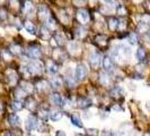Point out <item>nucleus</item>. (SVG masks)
Wrapping results in <instances>:
<instances>
[{"label": "nucleus", "mask_w": 150, "mask_h": 136, "mask_svg": "<svg viewBox=\"0 0 150 136\" xmlns=\"http://www.w3.org/2000/svg\"><path fill=\"white\" fill-rule=\"evenodd\" d=\"M10 5L13 8H18L19 7V1L18 0H10Z\"/></svg>", "instance_id": "obj_45"}, {"label": "nucleus", "mask_w": 150, "mask_h": 136, "mask_svg": "<svg viewBox=\"0 0 150 136\" xmlns=\"http://www.w3.org/2000/svg\"><path fill=\"white\" fill-rule=\"evenodd\" d=\"M74 1H75V4H81V5L86 2V0H74Z\"/></svg>", "instance_id": "obj_47"}, {"label": "nucleus", "mask_w": 150, "mask_h": 136, "mask_svg": "<svg viewBox=\"0 0 150 136\" xmlns=\"http://www.w3.org/2000/svg\"><path fill=\"white\" fill-rule=\"evenodd\" d=\"M15 93H16V97L18 95V100H19V99L26 98V95H27V93H26V92H25L24 90H23L22 87H18V89L16 90Z\"/></svg>", "instance_id": "obj_37"}, {"label": "nucleus", "mask_w": 150, "mask_h": 136, "mask_svg": "<svg viewBox=\"0 0 150 136\" xmlns=\"http://www.w3.org/2000/svg\"><path fill=\"white\" fill-rule=\"evenodd\" d=\"M147 107L149 108V110H150V102H149V103H148V105H147Z\"/></svg>", "instance_id": "obj_51"}, {"label": "nucleus", "mask_w": 150, "mask_h": 136, "mask_svg": "<svg viewBox=\"0 0 150 136\" xmlns=\"http://www.w3.org/2000/svg\"><path fill=\"white\" fill-rule=\"evenodd\" d=\"M67 84L69 87H76V85H77V78L75 77H72V76H68L67 77Z\"/></svg>", "instance_id": "obj_34"}, {"label": "nucleus", "mask_w": 150, "mask_h": 136, "mask_svg": "<svg viewBox=\"0 0 150 136\" xmlns=\"http://www.w3.org/2000/svg\"><path fill=\"white\" fill-rule=\"evenodd\" d=\"M46 69H47V72L50 73V74H57L58 73V70H59V67H58V65L55 64V61L53 60H47L46 61Z\"/></svg>", "instance_id": "obj_11"}, {"label": "nucleus", "mask_w": 150, "mask_h": 136, "mask_svg": "<svg viewBox=\"0 0 150 136\" xmlns=\"http://www.w3.org/2000/svg\"><path fill=\"white\" fill-rule=\"evenodd\" d=\"M69 49H70V51H72V52H77V50L79 49V47H78V44L75 43V42H70V43H69Z\"/></svg>", "instance_id": "obj_41"}, {"label": "nucleus", "mask_w": 150, "mask_h": 136, "mask_svg": "<svg viewBox=\"0 0 150 136\" xmlns=\"http://www.w3.org/2000/svg\"><path fill=\"white\" fill-rule=\"evenodd\" d=\"M50 85L54 90H59L62 86V81H61L60 78H58V77H53L52 79L50 81Z\"/></svg>", "instance_id": "obj_19"}, {"label": "nucleus", "mask_w": 150, "mask_h": 136, "mask_svg": "<svg viewBox=\"0 0 150 136\" xmlns=\"http://www.w3.org/2000/svg\"><path fill=\"white\" fill-rule=\"evenodd\" d=\"M11 108L16 110V111H19V110H22L23 108H24V105L22 103V101L21 100H15V101H13V103H11Z\"/></svg>", "instance_id": "obj_31"}, {"label": "nucleus", "mask_w": 150, "mask_h": 136, "mask_svg": "<svg viewBox=\"0 0 150 136\" xmlns=\"http://www.w3.org/2000/svg\"><path fill=\"white\" fill-rule=\"evenodd\" d=\"M148 24H149V26H150V21H149V23H148Z\"/></svg>", "instance_id": "obj_52"}, {"label": "nucleus", "mask_w": 150, "mask_h": 136, "mask_svg": "<svg viewBox=\"0 0 150 136\" xmlns=\"http://www.w3.org/2000/svg\"><path fill=\"white\" fill-rule=\"evenodd\" d=\"M9 51L13 53V54H21L23 52L22 47L18 44H11L9 48Z\"/></svg>", "instance_id": "obj_28"}, {"label": "nucleus", "mask_w": 150, "mask_h": 136, "mask_svg": "<svg viewBox=\"0 0 150 136\" xmlns=\"http://www.w3.org/2000/svg\"><path fill=\"white\" fill-rule=\"evenodd\" d=\"M99 83L102 84V85H104V86L110 85L111 84V77H110V75L107 73H105V72H102L99 74Z\"/></svg>", "instance_id": "obj_12"}, {"label": "nucleus", "mask_w": 150, "mask_h": 136, "mask_svg": "<svg viewBox=\"0 0 150 136\" xmlns=\"http://www.w3.org/2000/svg\"><path fill=\"white\" fill-rule=\"evenodd\" d=\"M102 64H103V67L105 69L107 73H111L114 70V60H113L112 57L110 56H105L102 60Z\"/></svg>", "instance_id": "obj_5"}, {"label": "nucleus", "mask_w": 150, "mask_h": 136, "mask_svg": "<svg viewBox=\"0 0 150 136\" xmlns=\"http://www.w3.org/2000/svg\"><path fill=\"white\" fill-rule=\"evenodd\" d=\"M127 27V21L125 19H119V25H117V30L124 31Z\"/></svg>", "instance_id": "obj_38"}, {"label": "nucleus", "mask_w": 150, "mask_h": 136, "mask_svg": "<svg viewBox=\"0 0 150 136\" xmlns=\"http://www.w3.org/2000/svg\"><path fill=\"white\" fill-rule=\"evenodd\" d=\"M70 120L72 122V125H75L76 127H79V128H83V121H81V119H80L78 116H75V115L70 116Z\"/></svg>", "instance_id": "obj_22"}, {"label": "nucleus", "mask_w": 150, "mask_h": 136, "mask_svg": "<svg viewBox=\"0 0 150 136\" xmlns=\"http://www.w3.org/2000/svg\"><path fill=\"white\" fill-rule=\"evenodd\" d=\"M128 41L130 44L135 45V44H138V42H139V38H138V35H137L135 33H131V34L128 35Z\"/></svg>", "instance_id": "obj_29"}, {"label": "nucleus", "mask_w": 150, "mask_h": 136, "mask_svg": "<svg viewBox=\"0 0 150 136\" xmlns=\"http://www.w3.org/2000/svg\"><path fill=\"white\" fill-rule=\"evenodd\" d=\"M116 13L121 16L127 15V9H125V7H123L122 5H119V6L116 7Z\"/></svg>", "instance_id": "obj_39"}, {"label": "nucleus", "mask_w": 150, "mask_h": 136, "mask_svg": "<svg viewBox=\"0 0 150 136\" xmlns=\"http://www.w3.org/2000/svg\"><path fill=\"white\" fill-rule=\"evenodd\" d=\"M53 39H54L55 44L57 45L63 44V37H62V34H60V33H55V34H54V37H53Z\"/></svg>", "instance_id": "obj_35"}, {"label": "nucleus", "mask_w": 150, "mask_h": 136, "mask_svg": "<svg viewBox=\"0 0 150 136\" xmlns=\"http://www.w3.org/2000/svg\"><path fill=\"white\" fill-rule=\"evenodd\" d=\"M7 81L10 85H15L17 83V81H18L17 73H15V72H9L7 74Z\"/></svg>", "instance_id": "obj_16"}, {"label": "nucleus", "mask_w": 150, "mask_h": 136, "mask_svg": "<svg viewBox=\"0 0 150 136\" xmlns=\"http://www.w3.org/2000/svg\"><path fill=\"white\" fill-rule=\"evenodd\" d=\"M106 4H110V5H114V4H116V1L117 0H104Z\"/></svg>", "instance_id": "obj_46"}, {"label": "nucleus", "mask_w": 150, "mask_h": 136, "mask_svg": "<svg viewBox=\"0 0 150 136\" xmlns=\"http://www.w3.org/2000/svg\"><path fill=\"white\" fill-rule=\"evenodd\" d=\"M24 68L28 75H38V74H41V72L43 69V65L41 62H38V60H35L27 64Z\"/></svg>", "instance_id": "obj_2"}, {"label": "nucleus", "mask_w": 150, "mask_h": 136, "mask_svg": "<svg viewBox=\"0 0 150 136\" xmlns=\"http://www.w3.org/2000/svg\"><path fill=\"white\" fill-rule=\"evenodd\" d=\"M4 112V106H2V103H1V101H0V115Z\"/></svg>", "instance_id": "obj_48"}, {"label": "nucleus", "mask_w": 150, "mask_h": 136, "mask_svg": "<svg viewBox=\"0 0 150 136\" xmlns=\"http://www.w3.org/2000/svg\"><path fill=\"white\" fill-rule=\"evenodd\" d=\"M21 87H22L23 90L25 91L27 94H33V93H34V90H35V86L32 83H30V82H23V83L21 84Z\"/></svg>", "instance_id": "obj_13"}, {"label": "nucleus", "mask_w": 150, "mask_h": 136, "mask_svg": "<svg viewBox=\"0 0 150 136\" xmlns=\"http://www.w3.org/2000/svg\"><path fill=\"white\" fill-rule=\"evenodd\" d=\"M98 132H99V130H98V129H95V128L87 129V133H88L89 135H98V134H99Z\"/></svg>", "instance_id": "obj_44"}, {"label": "nucleus", "mask_w": 150, "mask_h": 136, "mask_svg": "<svg viewBox=\"0 0 150 136\" xmlns=\"http://www.w3.org/2000/svg\"><path fill=\"white\" fill-rule=\"evenodd\" d=\"M102 56L99 54V53H93V54H90L89 56V65L91 68H94V69H97L99 68L100 66V64H102Z\"/></svg>", "instance_id": "obj_4"}, {"label": "nucleus", "mask_w": 150, "mask_h": 136, "mask_svg": "<svg viewBox=\"0 0 150 136\" xmlns=\"http://www.w3.org/2000/svg\"><path fill=\"white\" fill-rule=\"evenodd\" d=\"M8 121H9V124H10L11 126H14V127H18V126H21V124H22L21 118H19L16 113H11V115H9V117H8Z\"/></svg>", "instance_id": "obj_10"}, {"label": "nucleus", "mask_w": 150, "mask_h": 136, "mask_svg": "<svg viewBox=\"0 0 150 136\" xmlns=\"http://www.w3.org/2000/svg\"><path fill=\"white\" fill-rule=\"evenodd\" d=\"M62 116H63V113L60 112V111H51V112H49V118L53 121L60 120L62 118Z\"/></svg>", "instance_id": "obj_24"}, {"label": "nucleus", "mask_w": 150, "mask_h": 136, "mask_svg": "<svg viewBox=\"0 0 150 136\" xmlns=\"http://www.w3.org/2000/svg\"><path fill=\"white\" fill-rule=\"evenodd\" d=\"M111 95L115 99H120L124 95V92H123V90L121 89L120 86H116V87H114V89L111 91Z\"/></svg>", "instance_id": "obj_17"}, {"label": "nucleus", "mask_w": 150, "mask_h": 136, "mask_svg": "<svg viewBox=\"0 0 150 136\" xmlns=\"http://www.w3.org/2000/svg\"><path fill=\"white\" fill-rule=\"evenodd\" d=\"M57 135H64V133H63V132H61V130H59V132L57 133Z\"/></svg>", "instance_id": "obj_49"}, {"label": "nucleus", "mask_w": 150, "mask_h": 136, "mask_svg": "<svg viewBox=\"0 0 150 136\" xmlns=\"http://www.w3.org/2000/svg\"><path fill=\"white\" fill-rule=\"evenodd\" d=\"M135 56H137V59L139 61H143L146 59V57H147V52H146V50L143 49L142 47H140V48L137 50Z\"/></svg>", "instance_id": "obj_23"}, {"label": "nucleus", "mask_w": 150, "mask_h": 136, "mask_svg": "<svg viewBox=\"0 0 150 136\" xmlns=\"http://www.w3.org/2000/svg\"><path fill=\"white\" fill-rule=\"evenodd\" d=\"M87 74H88V68L86 67V65H83V64H79L77 68H76V73H75V76L76 78H77V81L78 82H83L86 79V77H87Z\"/></svg>", "instance_id": "obj_3"}, {"label": "nucleus", "mask_w": 150, "mask_h": 136, "mask_svg": "<svg viewBox=\"0 0 150 136\" xmlns=\"http://www.w3.org/2000/svg\"><path fill=\"white\" fill-rule=\"evenodd\" d=\"M7 17H8L7 11H6L5 9H0V19H1V21H6Z\"/></svg>", "instance_id": "obj_42"}, {"label": "nucleus", "mask_w": 150, "mask_h": 136, "mask_svg": "<svg viewBox=\"0 0 150 136\" xmlns=\"http://www.w3.org/2000/svg\"><path fill=\"white\" fill-rule=\"evenodd\" d=\"M38 126H40V122H38V120L34 116H30V117L26 119V128L28 129V130L38 129Z\"/></svg>", "instance_id": "obj_8"}, {"label": "nucleus", "mask_w": 150, "mask_h": 136, "mask_svg": "<svg viewBox=\"0 0 150 136\" xmlns=\"http://www.w3.org/2000/svg\"><path fill=\"white\" fill-rule=\"evenodd\" d=\"M25 106H26V108L28 110L33 111L35 109V107H36V101L33 98H26V100H25Z\"/></svg>", "instance_id": "obj_20"}, {"label": "nucleus", "mask_w": 150, "mask_h": 136, "mask_svg": "<svg viewBox=\"0 0 150 136\" xmlns=\"http://www.w3.org/2000/svg\"><path fill=\"white\" fill-rule=\"evenodd\" d=\"M91 106V101L88 98H80L78 99V107L81 109H86Z\"/></svg>", "instance_id": "obj_15"}, {"label": "nucleus", "mask_w": 150, "mask_h": 136, "mask_svg": "<svg viewBox=\"0 0 150 136\" xmlns=\"http://www.w3.org/2000/svg\"><path fill=\"white\" fill-rule=\"evenodd\" d=\"M61 101H62V98H61V95L59 93H52V95H51V102H52L53 105L60 106Z\"/></svg>", "instance_id": "obj_26"}, {"label": "nucleus", "mask_w": 150, "mask_h": 136, "mask_svg": "<svg viewBox=\"0 0 150 136\" xmlns=\"http://www.w3.org/2000/svg\"><path fill=\"white\" fill-rule=\"evenodd\" d=\"M77 18H78V21L81 23V24H87L90 19L89 13L86 9H79L77 11Z\"/></svg>", "instance_id": "obj_6"}, {"label": "nucleus", "mask_w": 150, "mask_h": 136, "mask_svg": "<svg viewBox=\"0 0 150 136\" xmlns=\"http://www.w3.org/2000/svg\"><path fill=\"white\" fill-rule=\"evenodd\" d=\"M95 41L98 45H102V47H105L107 44V37L104 34H98L97 37L95 38Z\"/></svg>", "instance_id": "obj_21"}, {"label": "nucleus", "mask_w": 150, "mask_h": 136, "mask_svg": "<svg viewBox=\"0 0 150 136\" xmlns=\"http://www.w3.org/2000/svg\"><path fill=\"white\" fill-rule=\"evenodd\" d=\"M27 53H28V56H30V58H33V59H40L42 57V51H41V49L38 48V45L30 47L28 50H27Z\"/></svg>", "instance_id": "obj_7"}, {"label": "nucleus", "mask_w": 150, "mask_h": 136, "mask_svg": "<svg viewBox=\"0 0 150 136\" xmlns=\"http://www.w3.org/2000/svg\"><path fill=\"white\" fill-rule=\"evenodd\" d=\"M36 89H38L40 92H46V91L49 90V87H47V83L46 82H44V81H41V82H38V84H36Z\"/></svg>", "instance_id": "obj_33"}, {"label": "nucleus", "mask_w": 150, "mask_h": 136, "mask_svg": "<svg viewBox=\"0 0 150 136\" xmlns=\"http://www.w3.org/2000/svg\"><path fill=\"white\" fill-rule=\"evenodd\" d=\"M45 22H46V24H45V26H46V27H49L51 31L55 30V27H57V21H55L53 17L50 16Z\"/></svg>", "instance_id": "obj_25"}, {"label": "nucleus", "mask_w": 150, "mask_h": 136, "mask_svg": "<svg viewBox=\"0 0 150 136\" xmlns=\"http://www.w3.org/2000/svg\"><path fill=\"white\" fill-rule=\"evenodd\" d=\"M107 25H108V29L111 31H115L117 30V25H119V19L115 18V17H111L107 22Z\"/></svg>", "instance_id": "obj_18"}, {"label": "nucleus", "mask_w": 150, "mask_h": 136, "mask_svg": "<svg viewBox=\"0 0 150 136\" xmlns=\"http://www.w3.org/2000/svg\"><path fill=\"white\" fill-rule=\"evenodd\" d=\"M1 54H2L4 59H6V60H10V58H11V54H13V53L10 52L9 50H4V51L1 52Z\"/></svg>", "instance_id": "obj_40"}, {"label": "nucleus", "mask_w": 150, "mask_h": 136, "mask_svg": "<svg viewBox=\"0 0 150 136\" xmlns=\"http://www.w3.org/2000/svg\"><path fill=\"white\" fill-rule=\"evenodd\" d=\"M24 11L26 13V14H33L34 13V6H33V4L30 2V1H26L25 4H24Z\"/></svg>", "instance_id": "obj_27"}, {"label": "nucleus", "mask_w": 150, "mask_h": 136, "mask_svg": "<svg viewBox=\"0 0 150 136\" xmlns=\"http://www.w3.org/2000/svg\"><path fill=\"white\" fill-rule=\"evenodd\" d=\"M40 117L45 120V119H47V118H49V112H47V111H43V110H41V111H40Z\"/></svg>", "instance_id": "obj_43"}, {"label": "nucleus", "mask_w": 150, "mask_h": 136, "mask_svg": "<svg viewBox=\"0 0 150 136\" xmlns=\"http://www.w3.org/2000/svg\"><path fill=\"white\" fill-rule=\"evenodd\" d=\"M38 14L40 19H42V21H46L50 17V11H49L47 7H45V6H41V7L38 8Z\"/></svg>", "instance_id": "obj_9"}, {"label": "nucleus", "mask_w": 150, "mask_h": 136, "mask_svg": "<svg viewBox=\"0 0 150 136\" xmlns=\"http://www.w3.org/2000/svg\"><path fill=\"white\" fill-rule=\"evenodd\" d=\"M0 1H1V0H0Z\"/></svg>", "instance_id": "obj_53"}, {"label": "nucleus", "mask_w": 150, "mask_h": 136, "mask_svg": "<svg viewBox=\"0 0 150 136\" xmlns=\"http://www.w3.org/2000/svg\"><path fill=\"white\" fill-rule=\"evenodd\" d=\"M98 0H89V2H91V4H96Z\"/></svg>", "instance_id": "obj_50"}, {"label": "nucleus", "mask_w": 150, "mask_h": 136, "mask_svg": "<svg viewBox=\"0 0 150 136\" xmlns=\"http://www.w3.org/2000/svg\"><path fill=\"white\" fill-rule=\"evenodd\" d=\"M41 34H42V38L44 39V40H49V39L51 38V32H50V29H49V27H46V26H43V27L41 29Z\"/></svg>", "instance_id": "obj_30"}, {"label": "nucleus", "mask_w": 150, "mask_h": 136, "mask_svg": "<svg viewBox=\"0 0 150 136\" xmlns=\"http://www.w3.org/2000/svg\"><path fill=\"white\" fill-rule=\"evenodd\" d=\"M24 27H25V30L27 31L30 34H32V35H35L38 32H36V26L33 24V23L30 22H25V24H24Z\"/></svg>", "instance_id": "obj_14"}, {"label": "nucleus", "mask_w": 150, "mask_h": 136, "mask_svg": "<svg viewBox=\"0 0 150 136\" xmlns=\"http://www.w3.org/2000/svg\"><path fill=\"white\" fill-rule=\"evenodd\" d=\"M148 30H149V24H148V23H144V22L139 23V25H138V31H139V32H141V33H147Z\"/></svg>", "instance_id": "obj_32"}, {"label": "nucleus", "mask_w": 150, "mask_h": 136, "mask_svg": "<svg viewBox=\"0 0 150 136\" xmlns=\"http://www.w3.org/2000/svg\"><path fill=\"white\" fill-rule=\"evenodd\" d=\"M76 35L79 37V38H85L87 35V30L83 29V27H78L76 30Z\"/></svg>", "instance_id": "obj_36"}, {"label": "nucleus", "mask_w": 150, "mask_h": 136, "mask_svg": "<svg viewBox=\"0 0 150 136\" xmlns=\"http://www.w3.org/2000/svg\"><path fill=\"white\" fill-rule=\"evenodd\" d=\"M131 54V50L130 48L124 44L117 45L115 49H113L111 51V56L113 57V59H116L117 61H121V59L127 60Z\"/></svg>", "instance_id": "obj_1"}]
</instances>
